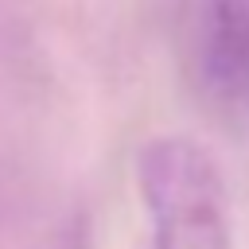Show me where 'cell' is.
<instances>
[{"instance_id": "obj_1", "label": "cell", "mask_w": 249, "mask_h": 249, "mask_svg": "<svg viewBox=\"0 0 249 249\" xmlns=\"http://www.w3.org/2000/svg\"><path fill=\"white\" fill-rule=\"evenodd\" d=\"M136 183L152 222V249H230L226 183L191 136H152L136 152Z\"/></svg>"}, {"instance_id": "obj_2", "label": "cell", "mask_w": 249, "mask_h": 249, "mask_svg": "<svg viewBox=\"0 0 249 249\" xmlns=\"http://www.w3.org/2000/svg\"><path fill=\"white\" fill-rule=\"evenodd\" d=\"M191 74L226 117H249V0H198L191 16Z\"/></svg>"}]
</instances>
